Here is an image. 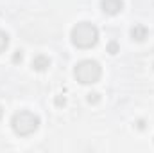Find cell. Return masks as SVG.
<instances>
[{
	"mask_svg": "<svg viewBox=\"0 0 154 153\" xmlns=\"http://www.w3.org/2000/svg\"><path fill=\"white\" fill-rule=\"evenodd\" d=\"M100 9L106 15L115 16V15H118L124 9V2L122 0H100Z\"/></svg>",
	"mask_w": 154,
	"mask_h": 153,
	"instance_id": "obj_4",
	"label": "cell"
},
{
	"mask_svg": "<svg viewBox=\"0 0 154 153\" xmlns=\"http://www.w3.org/2000/svg\"><path fill=\"white\" fill-rule=\"evenodd\" d=\"M136 128H138V130H145V121H143V119H138V121H136Z\"/></svg>",
	"mask_w": 154,
	"mask_h": 153,
	"instance_id": "obj_12",
	"label": "cell"
},
{
	"mask_svg": "<svg viewBox=\"0 0 154 153\" xmlns=\"http://www.w3.org/2000/svg\"><path fill=\"white\" fill-rule=\"evenodd\" d=\"M74 76L82 85H93L102 76V69L95 60H82L74 69Z\"/></svg>",
	"mask_w": 154,
	"mask_h": 153,
	"instance_id": "obj_3",
	"label": "cell"
},
{
	"mask_svg": "<svg viewBox=\"0 0 154 153\" xmlns=\"http://www.w3.org/2000/svg\"><path fill=\"white\" fill-rule=\"evenodd\" d=\"M2 115H4V110H2V106H0V119H2Z\"/></svg>",
	"mask_w": 154,
	"mask_h": 153,
	"instance_id": "obj_13",
	"label": "cell"
},
{
	"mask_svg": "<svg viewBox=\"0 0 154 153\" xmlns=\"http://www.w3.org/2000/svg\"><path fill=\"white\" fill-rule=\"evenodd\" d=\"M70 40L77 49H91L99 41V29L91 22H79L72 27Z\"/></svg>",
	"mask_w": 154,
	"mask_h": 153,
	"instance_id": "obj_1",
	"label": "cell"
},
{
	"mask_svg": "<svg viewBox=\"0 0 154 153\" xmlns=\"http://www.w3.org/2000/svg\"><path fill=\"white\" fill-rule=\"evenodd\" d=\"M7 47H9V34L4 33V31H0V54H2Z\"/></svg>",
	"mask_w": 154,
	"mask_h": 153,
	"instance_id": "obj_7",
	"label": "cell"
},
{
	"mask_svg": "<svg viewBox=\"0 0 154 153\" xmlns=\"http://www.w3.org/2000/svg\"><path fill=\"white\" fill-rule=\"evenodd\" d=\"M152 67H154V65H152Z\"/></svg>",
	"mask_w": 154,
	"mask_h": 153,
	"instance_id": "obj_14",
	"label": "cell"
},
{
	"mask_svg": "<svg viewBox=\"0 0 154 153\" xmlns=\"http://www.w3.org/2000/svg\"><path fill=\"white\" fill-rule=\"evenodd\" d=\"M11 128L18 137H29L39 128V117L29 110H20L11 117Z\"/></svg>",
	"mask_w": 154,
	"mask_h": 153,
	"instance_id": "obj_2",
	"label": "cell"
},
{
	"mask_svg": "<svg viewBox=\"0 0 154 153\" xmlns=\"http://www.w3.org/2000/svg\"><path fill=\"white\" fill-rule=\"evenodd\" d=\"M22 60H23V52L22 50H16L13 54V63H22Z\"/></svg>",
	"mask_w": 154,
	"mask_h": 153,
	"instance_id": "obj_11",
	"label": "cell"
},
{
	"mask_svg": "<svg viewBox=\"0 0 154 153\" xmlns=\"http://www.w3.org/2000/svg\"><path fill=\"white\" fill-rule=\"evenodd\" d=\"M147 34H149V31H147V27L142 25V24H136V25L131 29V38L134 40V41H143V40L147 38Z\"/></svg>",
	"mask_w": 154,
	"mask_h": 153,
	"instance_id": "obj_6",
	"label": "cell"
},
{
	"mask_svg": "<svg viewBox=\"0 0 154 153\" xmlns=\"http://www.w3.org/2000/svg\"><path fill=\"white\" fill-rule=\"evenodd\" d=\"M48 67H50V60H48V56H45V54H38V56H34V60H32V69H34V70H38V72H45Z\"/></svg>",
	"mask_w": 154,
	"mask_h": 153,
	"instance_id": "obj_5",
	"label": "cell"
},
{
	"mask_svg": "<svg viewBox=\"0 0 154 153\" xmlns=\"http://www.w3.org/2000/svg\"><path fill=\"white\" fill-rule=\"evenodd\" d=\"M54 105H56L57 108H63V106L66 105V97H65V96H56V97H54Z\"/></svg>",
	"mask_w": 154,
	"mask_h": 153,
	"instance_id": "obj_10",
	"label": "cell"
},
{
	"mask_svg": "<svg viewBox=\"0 0 154 153\" xmlns=\"http://www.w3.org/2000/svg\"><path fill=\"white\" fill-rule=\"evenodd\" d=\"M106 50H108L109 54H113V56H115V54L120 52V45H118L116 41H109V43L106 45Z\"/></svg>",
	"mask_w": 154,
	"mask_h": 153,
	"instance_id": "obj_8",
	"label": "cell"
},
{
	"mask_svg": "<svg viewBox=\"0 0 154 153\" xmlns=\"http://www.w3.org/2000/svg\"><path fill=\"white\" fill-rule=\"evenodd\" d=\"M99 101H100V94L99 92H90L88 94V103L90 105H97Z\"/></svg>",
	"mask_w": 154,
	"mask_h": 153,
	"instance_id": "obj_9",
	"label": "cell"
}]
</instances>
